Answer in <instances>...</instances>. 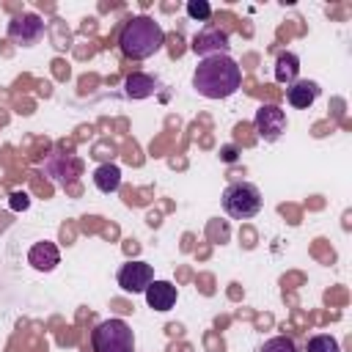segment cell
I'll list each match as a JSON object with an SVG mask.
<instances>
[{
  "label": "cell",
  "mask_w": 352,
  "mask_h": 352,
  "mask_svg": "<svg viewBox=\"0 0 352 352\" xmlns=\"http://www.w3.org/2000/svg\"><path fill=\"white\" fill-rule=\"evenodd\" d=\"M242 85V69L228 55L201 58L192 74V88L206 99H226Z\"/></svg>",
  "instance_id": "cell-1"
},
{
  "label": "cell",
  "mask_w": 352,
  "mask_h": 352,
  "mask_svg": "<svg viewBox=\"0 0 352 352\" xmlns=\"http://www.w3.org/2000/svg\"><path fill=\"white\" fill-rule=\"evenodd\" d=\"M165 44V33L160 28V22H154L151 16H132L118 36V47L126 58L132 60H143L154 52H160Z\"/></svg>",
  "instance_id": "cell-2"
},
{
  "label": "cell",
  "mask_w": 352,
  "mask_h": 352,
  "mask_svg": "<svg viewBox=\"0 0 352 352\" xmlns=\"http://www.w3.org/2000/svg\"><path fill=\"white\" fill-rule=\"evenodd\" d=\"M223 212L234 220H250L261 212V192L250 182H234L223 190Z\"/></svg>",
  "instance_id": "cell-3"
},
{
  "label": "cell",
  "mask_w": 352,
  "mask_h": 352,
  "mask_svg": "<svg viewBox=\"0 0 352 352\" xmlns=\"http://www.w3.org/2000/svg\"><path fill=\"white\" fill-rule=\"evenodd\" d=\"M94 352H135L132 327L124 319H104L91 333Z\"/></svg>",
  "instance_id": "cell-4"
},
{
  "label": "cell",
  "mask_w": 352,
  "mask_h": 352,
  "mask_svg": "<svg viewBox=\"0 0 352 352\" xmlns=\"http://www.w3.org/2000/svg\"><path fill=\"white\" fill-rule=\"evenodd\" d=\"M44 36V22L38 14L28 11V14H19L8 22V38L16 44V47H33L38 38Z\"/></svg>",
  "instance_id": "cell-5"
},
{
  "label": "cell",
  "mask_w": 352,
  "mask_h": 352,
  "mask_svg": "<svg viewBox=\"0 0 352 352\" xmlns=\"http://www.w3.org/2000/svg\"><path fill=\"white\" fill-rule=\"evenodd\" d=\"M256 132L267 140V143H272V140H278L283 132H286V113L278 107V104H261L258 110H256Z\"/></svg>",
  "instance_id": "cell-6"
},
{
  "label": "cell",
  "mask_w": 352,
  "mask_h": 352,
  "mask_svg": "<svg viewBox=\"0 0 352 352\" xmlns=\"http://www.w3.org/2000/svg\"><path fill=\"white\" fill-rule=\"evenodd\" d=\"M151 280H154V270H151V264H146V261H126V264H121V270H118V286H121L124 292H132V294L146 292Z\"/></svg>",
  "instance_id": "cell-7"
},
{
  "label": "cell",
  "mask_w": 352,
  "mask_h": 352,
  "mask_svg": "<svg viewBox=\"0 0 352 352\" xmlns=\"http://www.w3.org/2000/svg\"><path fill=\"white\" fill-rule=\"evenodd\" d=\"M228 47H231L228 44V36L220 28H204L192 38V52L195 55H204V58H209V55H226Z\"/></svg>",
  "instance_id": "cell-8"
},
{
  "label": "cell",
  "mask_w": 352,
  "mask_h": 352,
  "mask_svg": "<svg viewBox=\"0 0 352 352\" xmlns=\"http://www.w3.org/2000/svg\"><path fill=\"white\" fill-rule=\"evenodd\" d=\"M58 261H60V250H58L55 242H47V239H44V242H36V245L28 250V264H30L33 270H38V272L55 270Z\"/></svg>",
  "instance_id": "cell-9"
},
{
  "label": "cell",
  "mask_w": 352,
  "mask_h": 352,
  "mask_svg": "<svg viewBox=\"0 0 352 352\" xmlns=\"http://www.w3.org/2000/svg\"><path fill=\"white\" fill-rule=\"evenodd\" d=\"M143 294H146L148 308L154 311H170L176 305V286L168 280H151Z\"/></svg>",
  "instance_id": "cell-10"
},
{
  "label": "cell",
  "mask_w": 352,
  "mask_h": 352,
  "mask_svg": "<svg viewBox=\"0 0 352 352\" xmlns=\"http://www.w3.org/2000/svg\"><path fill=\"white\" fill-rule=\"evenodd\" d=\"M316 96H319V85H316L314 80H294V82L289 85V91H286L289 104H292V107H300V110L311 107V104L316 102Z\"/></svg>",
  "instance_id": "cell-11"
},
{
  "label": "cell",
  "mask_w": 352,
  "mask_h": 352,
  "mask_svg": "<svg viewBox=\"0 0 352 352\" xmlns=\"http://www.w3.org/2000/svg\"><path fill=\"white\" fill-rule=\"evenodd\" d=\"M300 74V58L294 52H280L275 60V80L280 85H292Z\"/></svg>",
  "instance_id": "cell-12"
},
{
  "label": "cell",
  "mask_w": 352,
  "mask_h": 352,
  "mask_svg": "<svg viewBox=\"0 0 352 352\" xmlns=\"http://www.w3.org/2000/svg\"><path fill=\"white\" fill-rule=\"evenodd\" d=\"M124 91H126V96H129V99H146V96H151V94L157 91V80H154V77H148V74L135 72V74H129V77H126Z\"/></svg>",
  "instance_id": "cell-13"
},
{
  "label": "cell",
  "mask_w": 352,
  "mask_h": 352,
  "mask_svg": "<svg viewBox=\"0 0 352 352\" xmlns=\"http://www.w3.org/2000/svg\"><path fill=\"white\" fill-rule=\"evenodd\" d=\"M94 184H96L99 192H116L121 187V170H118V165H113V162L99 165L94 170Z\"/></svg>",
  "instance_id": "cell-14"
},
{
  "label": "cell",
  "mask_w": 352,
  "mask_h": 352,
  "mask_svg": "<svg viewBox=\"0 0 352 352\" xmlns=\"http://www.w3.org/2000/svg\"><path fill=\"white\" fill-rule=\"evenodd\" d=\"M308 352H338V341L333 336H314L308 341Z\"/></svg>",
  "instance_id": "cell-15"
},
{
  "label": "cell",
  "mask_w": 352,
  "mask_h": 352,
  "mask_svg": "<svg viewBox=\"0 0 352 352\" xmlns=\"http://www.w3.org/2000/svg\"><path fill=\"white\" fill-rule=\"evenodd\" d=\"M258 352H297V346H294L292 338H286V336H275V338L264 341V346H261Z\"/></svg>",
  "instance_id": "cell-16"
},
{
  "label": "cell",
  "mask_w": 352,
  "mask_h": 352,
  "mask_svg": "<svg viewBox=\"0 0 352 352\" xmlns=\"http://www.w3.org/2000/svg\"><path fill=\"white\" fill-rule=\"evenodd\" d=\"M187 14H190V19L206 22V19L212 16V6H209L206 0H190V3H187Z\"/></svg>",
  "instance_id": "cell-17"
},
{
  "label": "cell",
  "mask_w": 352,
  "mask_h": 352,
  "mask_svg": "<svg viewBox=\"0 0 352 352\" xmlns=\"http://www.w3.org/2000/svg\"><path fill=\"white\" fill-rule=\"evenodd\" d=\"M28 204H30V201H28L25 192H14V195H11V209H28Z\"/></svg>",
  "instance_id": "cell-18"
},
{
  "label": "cell",
  "mask_w": 352,
  "mask_h": 352,
  "mask_svg": "<svg viewBox=\"0 0 352 352\" xmlns=\"http://www.w3.org/2000/svg\"><path fill=\"white\" fill-rule=\"evenodd\" d=\"M223 157H226V160L231 162V160L236 157V148H234V146H226V148H223Z\"/></svg>",
  "instance_id": "cell-19"
}]
</instances>
